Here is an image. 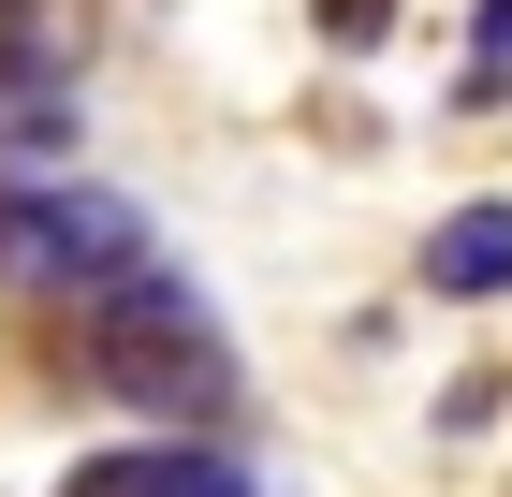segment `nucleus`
Segmentation results:
<instances>
[{
	"label": "nucleus",
	"instance_id": "nucleus-3",
	"mask_svg": "<svg viewBox=\"0 0 512 497\" xmlns=\"http://www.w3.org/2000/svg\"><path fill=\"white\" fill-rule=\"evenodd\" d=\"M59 497H264V468H249L235 439L147 424V439H118V454H74V468H59Z\"/></svg>",
	"mask_w": 512,
	"mask_h": 497
},
{
	"label": "nucleus",
	"instance_id": "nucleus-6",
	"mask_svg": "<svg viewBox=\"0 0 512 497\" xmlns=\"http://www.w3.org/2000/svg\"><path fill=\"white\" fill-rule=\"evenodd\" d=\"M381 30H395V0H322V44H337V59H366Z\"/></svg>",
	"mask_w": 512,
	"mask_h": 497
},
{
	"label": "nucleus",
	"instance_id": "nucleus-1",
	"mask_svg": "<svg viewBox=\"0 0 512 497\" xmlns=\"http://www.w3.org/2000/svg\"><path fill=\"white\" fill-rule=\"evenodd\" d=\"M74 381L118 395V410H147V424H191V439L235 424V351H220V322H205V293L176 264H147L103 307H74Z\"/></svg>",
	"mask_w": 512,
	"mask_h": 497
},
{
	"label": "nucleus",
	"instance_id": "nucleus-2",
	"mask_svg": "<svg viewBox=\"0 0 512 497\" xmlns=\"http://www.w3.org/2000/svg\"><path fill=\"white\" fill-rule=\"evenodd\" d=\"M161 264V220L103 176H0V293L30 307H103L118 278Z\"/></svg>",
	"mask_w": 512,
	"mask_h": 497
},
{
	"label": "nucleus",
	"instance_id": "nucleus-4",
	"mask_svg": "<svg viewBox=\"0 0 512 497\" xmlns=\"http://www.w3.org/2000/svg\"><path fill=\"white\" fill-rule=\"evenodd\" d=\"M425 293L439 307H498L512 293V205H454V220H425Z\"/></svg>",
	"mask_w": 512,
	"mask_h": 497
},
{
	"label": "nucleus",
	"instance_id": "nucleus-5",
	"mask_svg": "<svg viewBox=\"0 0 512 497\" xmlns=\"http://www.w3.org/2000/svg\"><path fill=\"white\" fill-rule=\"evenodd\" d=\"M454 103H469V117L512 103V0H483V15H469V88H454Z\"/></svg>",
	"mask_w": 512,
	"mask_h": 497
}]
</instances>
